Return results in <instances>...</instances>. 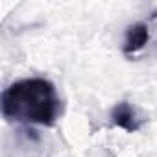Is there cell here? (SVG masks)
I'll use <instances>...</instances> for the list:
<instances>
[{"label": "cell", "instance_id": "obj_3", "mask_svg": "<svg viewBox=\"0 0 157 157\" xmlns=\"http://www.w3.org/2000/svg\"><path fill=\"white\" fill-rule=\"evenodd\" d=\"M148 26L144 22H137V24H131L128 30H126V39H124V44H122V50L124 54H135L139 50L144 48V44L148 43Z\"/></svg>", "mask_w": 157, "mask_h": 157}, {"label": "cell", "instance_id": "obj_1", "mask_svg": "<svg viewBox=\"0 0 157 157\" xmlns=\"http://www.w3.org/2000/svg\"><path fill=\"white\" fill-rule=\"evenodd\" d=\"M8 122L52 128L61 115V100L56 85L46 78H24L11 83L0 98Z\"/></svg>", "mask_w": 157, "mask_h": 157}, {"label": "cell", "instance_id": "obj_2", "mask_svg": "<svg viewBox=\"0 0 157 157\" xmlns=\"http://www.w3.org/2000/svg\"><path fill=\"white\" fill-rule=\"evenodd\" d=\"M109 117H111V124L113 126H117V128H120V129H124L128 133H135L142 126V120L139 118L135 107L129 102H118V104H115Z\"/></svg>", "mask_w": 157, "mask_h": 157}]
</instances>
